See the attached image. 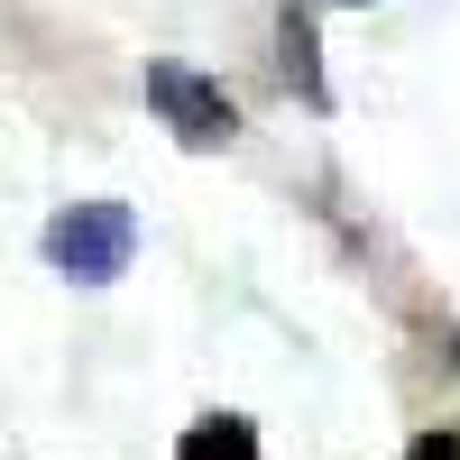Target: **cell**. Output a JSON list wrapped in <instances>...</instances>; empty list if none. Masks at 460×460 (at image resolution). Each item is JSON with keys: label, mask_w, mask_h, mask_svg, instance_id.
<instances>
[{"label": "cell", "mask_w": 460, "mask_h": 460, "mask_svg": "<svg viewBox=\"0 0 460 460\" xmlns=\"http://www.w3.org/2000/svg\"><path fill=\"white\" fill-rule=\"evenodd\" d=\"M129 249H138V212L129 203H65L47 221V267L74 277V286H111L129 267Z\"/></svg>", "instance_id": "cell-1"}, {"label": "cell", "mask_w": 460, "mask_h": 460, "mask_svg": "<svg viewBox=\"0 0 460 460\" xmlns=\"http://www.w3.org/2000/svg\"><path fill=\"white\" fill-rule=\"evenodd\" d=\"M147 102L166 111V129H175L184 147H221L230 129H240L230 93H221V84H203L194 65H147Z\"/></svg>", "instance_id": "cell-2"}, {"label": "cell", "mask_w": 460, "mask_h": 460, "mask_svg": "<svg viewBox=\"0 0 460 460\" xmlns=\"http://www.w3.org/2000/svg\"><path fill=\"white\" fill-rule=\"evenodd\" d=\"M175 460H258V433L240 424V414H212V424H194L175 442Z\"/></svg>", "instance_id": "cell-3"}, {"label": "cell", "mask_w": 460, "mask_h": 460, "mask_svg": "<svg viewBox=\"0 0 460 460\" xmlns=\"http://www.w3.org/2000/svg\"><path fill=\"white\" fill-rule=\"evenodd\" d=\"M286 74H295V84L323 102V65H314V19H304V10H286Z\"/></svg>", "instance_id": "cell-4"}, {"label": "cell", "mask_w": 460, "mask_h": 460, "mask_svg": "<svg viewBox=\"0 0 460 460\" xmlns=\"http://www.w3.org/2000/svg\"><path fill=\"white\" fill-rule=\"evenodd\" d=\"M405 460H460V433H424V442H414Z\"/></svg>", "instance_id": "cell-5"}]
</instances>
